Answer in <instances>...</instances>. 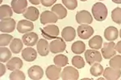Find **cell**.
Wrapping results in <instances>:
<instances>
[{
    "mask_svg": "<svg viewBox=\"0 0 121 80\" xmlns=\"http://www.w3.org/2000/svg\"><path fill=\"white\" fill-rule=\"evenodd\" d=\"M91 11H92L94 18L99 22L104 21L107 19L108 11H107V7L103 3H99V2L96 3L95 4H94Z\"/></svg>",
    "mask_w": 121,
    "mask_h": 80,
    "instance_id": "1",
    "label": "cell"
},
{
    "mask_svg": "<svg viewBox=\"0 0 121 80\" xmlns=\"http://www.w3.org/2000/svg\"><path fill=\"white\" fill-rule=\"evenodd\" d=\"M41 34L44 38L47 39H53L56 38L59 34V28L56 25H48L44 28H40Z\"/></svg>",
    "mask_w": 121,
    "mask_h": 80,
    "instance_id": "2",
    "label": "cell"
},
{
    "mask_svg": "<svg viewBox=\"0 0 121 80\" xmlns=\"http://www.w3.org/2000/svg\"><path fill=\"white\" fill-rule=\"evenodd\" d=\"M66 44L62 38L56 37L55 40H52L49 44V50L52 54H57L65 51Z\"/></svg>",
    "mask_w": 121,
    "mask_h": 80,
    "instance_id": "3",
    "label": "cell"
},
{
    "mask_svg": "<svg viewBox=\"0 0 121 80\" xmlns=\"http://www.w3.org/2000/svg\"><path fill=\"white\" fill-rule=\"evenodd\" d=\"M85 58L87 63L89 65H92L95 62H102V54L97 50H87L85 51Z\"/></svg>",
    "mask_w": 121,
    "mask_h": 80,
    "instance_id": "4",
    "label": "cell"
},
{
    "mask_svg": "<svg viewBox=\"0 0 121 80\" xmlns=\"http://www.w3.org/2000/svg\"><path fill=\"white\" fill-rule=\"evenodd\" d=\"M60 78L62 80H78L79 78V73L73 67H66L63 69Z\"/></svg>",
    "mask_w": 121,
    "mask_h": 80,
    "instance_id": "5",
    "label": "cell"
},
{
    "mask_svg": "<svg viewBox=\"0 0 121 80\" xmlns=\"http://www.w3.org/2000/svg\"><path fill=\"white\" fill-rule=\"evenodd\" d=\"M116 44L115 42H105L103 45L102 47V55L103 57L106 59H109V58H112L116 54Z\"/></svg>",
    "mask_w": 121,
    "mask_h": 80,
    "instance_id": "6",
    "label": "cell"
},
{
    "mask_svg": "<svg viewBox=\"0 0 121 80\" xmlns=\"http://www.w3.org/2000/svg\"><path fill=\"white\" fill-rule=\"evenodd\" d=\"M16 23L15 19L11 18L3 19H1V23H0V30L3 33H11L13 32L15 29Z\"/></svg>",
    "mask_w": 121,
    "mask_h": 80,
    "instance_id": "7",
    "label": "cell"
},
{
    "mask_svg": "<svg viewBox=\"0 0 121 80\" xmlns=\"http://www.w3.org/2000/svg\"><path fill=\"white\" fill-rule=\"evenodd\" d=\"M58 17L55 13L50 11H44L40 15V23L43 25L50 24V23H55L57 22Z\"/></svg>",
    "mask_w": 121,
    "mask_h": 80,
    "instance_id": "8",
    "label": "cell"
},
{
    "mask_svg": "<svg viewBox=\"0 0 121 80\" xmlns=\"http://www.w3.org/2000/svg\"><path fill=\"white\" fill-rule=\"evenodd\" d=\"M76 22L78 24H91L93 22V17L87 11H80L76 14Z\"/></svg>",
    "mask_w": 121,
    "mask_h": 80,
    "instance_id": "9",
    "label": "cell"
},
{
    "mask_svg": "<svg viewBox=\"0 0 121 80\" xmlns=\"http://www.w3.org/2000/svg\"><path fill=\"white\" fill-rule=\"evenodd\" d=\"M61 74V68L56 65H50L47 67L45 75L48 79L57 80L60 79Z\"/></svg>",
    "mask_w": 121,
    "mask_h": 80,
    "instance_id": "10",
    "label": "cell"
},
{
    "mask_svg": "<svg viewBox=\"0 0 121 80\" xmlns=\"http://www.w3.org/2000/svg\"><path fill=\"white\" fill-rule=\"evenodd\" d=\"M77 32L80 38L88 39L94 34V29L89 24H81L77 29Z\"/></svg>",
    "mask_w": 121,
    "mask_h": 80,
    "instance_id": "11",
    "label": "cell"
},
{
    "mask_svg": "<svg viewBox=\"0 0 121 80\" xmlns=\"http://www.w3.org/2000/svg\"><path fill=\"white\" fill-rule=\"evenodd\" d=\"M34 29V24L32 21L28 20V19H23L20 20L17 25V30L19 33L21 34H25V33L31 32Z\"/></svg>",
    "mask_w": 121,
    "mask_h": 80,
    "instance_id": "12",
    "label": "cell"
},
{
    "mask_svg": "<svg viewBox=\"0 0 121 80\" xmlns=\"http://www.w3.org/2000/svg\"><path fill=\"white\" fill-rule=\"evenodd\" d=\"M28 2L27 0H12L11 1V8L16 14H23L27 10Z\"/></svg>",
    "mask_w": 121,
    "mask_h": 80,
    "instance_id": "13",
    "label": "cell"
},
{
    "mask_svg": "<svg viewBox=\"0 0 121 80\" xmlns=\"http://www.w3.org/2000/svg\"><path fill=\"white\" fill-rule=\"evenodd\" d=\"M38 35L35 32H28L25 33L22 37L23 42L24 45L28 46H33L37 44L38 42Z\"/></svg>",
    "mask_w": 121,
    "mask_h": 80,
    "instance_id": "14",
    "label": "cell"
},
{
    "mask_svg": "<svg viewBox=\"0 0 121 80\" xmlns=\"http://www.w3.org/2000/svg\"><path fill=\"white\" fill-rule=\"evenodd\" d=\"M103 77L107 80H117L121 76V71L112 67H107L103 71Z\"/></svg>",
    "mask_w": 121,
    "mask_h": 80,
    "instance_id": "15",
    "label": "cell"
},
{
    "mask_svg": "<svg viewBox=\"0 0 121 80\" xmlns=\"http://www.w3.org/2000/svg\"><path fill=\"white\" fill-rule=\"evenodd\" d=\"M28 76L30 79L40 80L44 76V71L40 66H32L28 71Z\"/></svg>",
    "mask_w": 121,
    "mask_h": 80,
    "instance_id": "16",
    "label": "cell"
},
{
    "mask_svg": "<svg viewBox=\"0 0 121 80\" xmlns=\"http://www.w3.org/2000/svg\"><path fill=\"white\" fill-rule=\"evenodd\" d=\"M39 15H40L39 10L35 7H28L23 13V17L28 20L32 21V22L37 20Z\"/></svg>",
    "mask_w": 121,
    "mask_h": 80,
    "instance_id": "17",
    "label": "cell"
},
{
    "mask_svg": "<svg viewBox=\"0 0 121 80\" xmlns=\"http://www.w3.org/2000/svg\"><path fill=\"white\" fill-rule=\"evenodd\" d=\"M36 46H37V52L40 55L47 56L49 53V43L46 39H44V38L40 39L36 44Z\"/></svg>",
    "mask_w": 121,
    "mask_h": 80,
    "instance_id": "18",
    "label": "cell"
},
{
    "mask_svg": "<svg viewBox=\"0 0 121 80\" xmlns=\"http://www.w3.org/2000/svg\"><path fill=\"white\" fill-rule=\"evenodd\" d=\"M22 57L27 62H33L34 60H36V57H37V52L36 51L35 49H33L32 46L27 47L23 50Z\"/></svg>",
    "mask_w": 121,
    "mask_h": 80,
    "instance_id": "19",
    "label": "cell"
},
{
    "mask_svg": "<svg viewBox=\"0 0 121 80\" xmlns=\"http://www.w3.org/2000/svg\"><path fill=\"white\" fill-rule=\"evenodd\" d=\"M61 36L66 42H71L76 37V30L72 27H66L63 28L61 32Z\"/></svg>",
    "mask_w": 121,
    "mask_h": 80,
    "instance_id": "20",
    "label": "cell"
},
{
    "mask_svg": "<svg viewBox=\"0 0 121 80\" xmlns=\"http://www.w3.org/2000/svg\"><path fill=\"white\" fill-rule=\"evenodd\" d=\"M119 31L116 27H108L104 30V38L108 41H115L118 38Z\"/></svg>",
    "mask_w": 121,
    "mask_h": 80,
    "instance_id": "21",
    "label": "cell"
},
{
    "mask_svg": "<svg viewBox=\"0 0 121 80\" xmlns=\"http://www.w3.org/2000/svg\"><path fill=\"white\" fill-rule=\"evenodd\" d=\"M22 67H23V61L18 57L11 58L7 63V68L9 71L20 70Z\"/></svg>",
    "mask_w": 121,
    "mask_h": 80,
    "instance_id": "22",
    "label": "cell"
},
{
    "mask_svg": "<svg viewBox=\"0 0 121 80\" xmlns=\"http://www.w3.org/2000/svg\"><path fill=\"white\" fill-rule=\"evenodd\" d=\"M23 46V40L19 38H13L11 42L10 43V50L14 54H19L22 50Z\"/></svg>",
    "mask_w": 121,
    "mask_h": 80,
    "instance_id": "23",
    "label": "cell"
},
{
    "mask_svg": "<svg viewBox=\"0 0 121 80\" xmlns=\"http://www.w3.org/2000/svg\"><path fill=\"white\" fill-rule=\"evenodd\" d=\"M52 11L57 15L59 19H63L67 16V10L61 4H56L52 7Z\"/></svg>",
    "mask_w": 121,
    "mask_h": 80,
    "instance_id": "24",
    "label": "cell"
},
{
    "mask_svg": "<svg viewBox=\"0 0 121 80\" xmlns=\"http://www.w3.org/2000/svg\"><path fill=\"white\" fill-rule=\"evenodd\" d=\"M89 46L92 49L99 50L102 48L103 38L100 35H95L89 40Z\"/></svg>",
    "mask_w": 121,
    "mask_h": 80,
    "instance_id": "25",
    "label": "cell"
},
{
    "mask_svg": "<svg viewBox=\"0 0 121 80\" xmlns=\"http://www.w3.org/2000/svg\"><path fill=\"white\" fill-rule=\"evenodd\" d=\"M71 50L73 53L76 54H80L85 52L86 50V45L82 41H76L72 44Z\"/></svg>",
    "mask_w": 121,
    "mask_h": 80,
    "instance_id": "26",
    "label": "cell"
},
{
    "mask_svg": "<svg viewBox=\"0 0 121 80\" xmlns=\"http://www.w3.org/2000/svg\"><path fill=\"white\" fill-rule=\"evenodd\" d=\"M13 15L12 8L8 5H2L0 7V19H7L11 18Z\"/></svg>",
    "mask_w": 121,
    "mask_h": 80,
    "instance_id": "27",
    "label": "cell"
},
{
    "mask_svg": "<svg viewBox=\"0 0 121 80\" xmlns=\"http://www.w3.org/2000/svg\"><path fill=\"white\" fill-rule=\"evenodd\" d=\"M103 67L101 64H99V62H95L91 65V67L90 69V72L93 76L95 77H99L103 73Z\"/></svg>",
    "mask_w": 121,
    "mask_h": 80,
    "instance_id": "28",
    "label": "cell"
},
{
    "mask_svg": "<svg viewBox=\"0 0 121 80\" xmlns=\"http://www.w3.org/2000/svg\"><path fill=\"white\" fill-rule=\"evenodd\" d=\"M11 58V51L6 46H1L0 49V61L1 62H8Z\"/></svg>",
    "mask_w": 121,
    "mask_h": 80,
    "instance_id": "29",
    "label": "cell"
},
{
    "mask_svg": "<svg viewBox=\"0 0 121 80\" xmlns=\"http://www.w3.org/2000/svg\"><path fill=\"white\" fill-rule=\"evenodd\" d=\"M54 64L58 67H63L68 64V58L64 54H57L53 58Z\"/></svg>",
    "mask_w": 121,
    "mask_h": 80,
    "instance_id": "30",
    "label": "cell"
},
{
    "mask_svg": "<svg viewBox=\"0 0 121 80\" xmlns=\"http://www.w3.org/2000/svg\"><path fill=\"white\" fill-rule=\"evenodd\" d=\"M110 67L117 70H121V55H114L109 62Z\"/></svg>",
    "mask_w": 121,
    "mask_h": 80,
    "instance_id": "31",
    "label": "cell"
},
{
    "mask_svg": "<svg viewBox=\"0 0 121 80\" xmlns=\"http://www.w3.org/2000/svg\"><path fill=\"white\" fill-rule=\"evenodd\" d=\"M12 39H13V37L11 34H7V33L1 34V35H0V46H7V45H10Z\"/></svg>",
    "mask_w": 121,
    "mask_h": 80,
    "instance_id": "32",
    "label": "cell"
},
{
    "mask_svg": "<svg viewBox=\"0 0 121 80\" xmlns=\"http://www.w3.org/2000/svg\"><path fill=\"white\" fill-rule=\"evenodd\" d=\"M72 64L73 66L78 69H82L85 67V61L81 56H74L72 58Z\"/></svg>",
    "mask_w": 121,
    "mask_h": 80,
    "instance_id": "33",
    "label": "cell"
},
{
    "mask_svg": "<svg viewBox=\"0 0 121 80\" xmlns=\"http://www.w3.org/2000/svg\"><path fill=\"white\" fill-rule=\"evenodd\" d=\"M9 79L11 80H25L26 77L23 71H19V70H15L11 73Z\"/></svg>",
    "mask_w": 121,
    "mask_h": 80,
    "instance_id": "34",
    "label": "cell"
},
{
    "mask_svg": "<svg viewBox=\"0 0 121 80\" xmlns=\"http://www.w3.org/2000/svg\"><path fill=\"white\" fill-rule=\"evenodd\" d=\"M112 19L117 24H121V8L116 7L112 12Z\"/></svg>",
    "mask_w": 121,
    "mask_h": 80,
    "instance_id": "35",
    "label": "cell"
},
{
    "mask_svg": "<svg viewBox=\"0 0 121 80\" xmlns=\"http://www.w3.org/2000/svg\"><path fill=\"white\" fill-rule=\"evenodd\" d=\"M62 3L69 10H74L78 7L77 0H62Z\"/></svg>",
    "mask_w": 121,
    "mask_h": 80,
    "instance_id": "36",
    "label": "cell"
},
{
    "mask_svg": "<svg viewBox=\"0 0 121 80\" xmlns=\"http://www.w3.org/2000/svg\"><path fill=\"white\" fill-rule=\"evenodd\" d=\"M56 2V0H40V3L44 7H52Z\"/></svg>",
    "mask_w": 121,
    "mask_h": 80,
    "instance_id": "37",
    "label": "cell"
},
{
    "mask_svg": "<svg viewBox=\"0 0 121 80\" xmlns=\"http://www.w3.org/2000/svg\"><path fill=\"white\" fill-rule=\"evenodd\" d=\"M0 67H1V73H0V76H3L6 73V67H7V66L5 67L4 64H3V62H1V64H0Z\"/></svg>",
    "mask_w": 121,
    "mask_h": 80,
    "instance_id": "38",
    "label": "cell"
},
{
    "mask_svg": "<svg viewBox=\"0 0 121 80\" xmlns=\"http://www.w3.org/2000/svg\"><path fill=\"white\" fill-rule=\"evenodd\" d=\"M116 50L117 52H119L120 54H121V41H119V42L116 44Z\"/></svg>",
    "mask_w": 121,
    "mask_h": 80,
    "instance_id": "39",
    "label": "cell"
},
{
    "mask_svg": "<svg viewBox=\"0 0 121 80\" xmlns=\"http://www.w3.org/2000/svg\"><path fill=\"white\" fill-rule=\"evenodd\" d=\"M33 5H39L40 3V0H28Z\"/></svg>",
    "mask_w": 121,
    "mask_h": 80,
    "instance_id": "40",
    "label": "cell"
},
{
    "mask_svg": "<svg viewBox=\"0 0 121 80\" xmlns=\"http://www.w3.org/2000/svg\"><path fill=\"white\" fill-rule=\"evenodd\" d=\"M112 1L116 4H121V0H112Z\"/></svg>",
    "mask_w": 121,
    "mask_h": 80,
    "instance_id": "41",
    "label": "cell"
},
{
    "mask_svg": "<svg viewBox=\"0 0 121 80\" xmlns=\"http://www.w3.org/2000/svg\"><path fill=\"white\" fill-rule=\"evenodd\" d=\"M120 38H121V29H120Z\"/></svg>",
    "mask_w": 121,
    "mask_h": 80,
    "instance_id": "42",
    "label": "cell"
},
{
    "mask_svg": "<svg viewBox=\"0 0 121 80\" xmlns=\"http://www.w3.org/2000/svg\"><path fill=\"white\" fill-rule=\"evenodd\" d=\"M80 1H82V2H86V1H87V0H80Z\"/></svg>",
    "mask_w": 121,
    "mask_h": 80,
    "instance_id": "43",
    "label": "cell"
},
{
    "mask_svg": "<svg viewBox=\"0 0 121 80\" xmlns=\"http://www.w3.org/2000/svg\"><path fill=\"white\" fill-rule=\"evenodd\" d=\"M99 1H103V0H99Z\"/></svg>",
    "mask_w": 121,
    "mask_h": 80,
    "instance_id": "44",
    "label": "cell"
}]
</instances>
